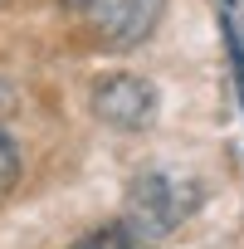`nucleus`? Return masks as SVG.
<instances>
[{
    "label": "nucleus",
    "instance_id": "f257e3e1",
    "mask_svg": "<svg viewBox=\"0 0 244 249\" xmlns=\"http://www.w3.org/2000/svg\"><path fill=\"white\" fill-rule=\"evenodd\" d=\"M103 49H137L157 35L166 0H69Z\"/></svg>",
    "mask_w": 244,
    "mask_h": 249
},
{
    "label": "nucleus",
    "instance_id": "f03ea898",
    "mask_svg": "<svg viewBox=\"0 0 244 249\" xmlns=\"http://www.w3.org/2000/svg\"><path fill=\"white\" fill-rule=\"evenodd\" d=\"M191 210H195V191H191V186H176V181L161 176V171L137 176L132 191H127V225H132L142 239L176 230Z\"/></svg>",
    "mask_w": 244,
    "mask_h": 249
},
{
    "label": "nucleus",
    "instance_id": "7ed1b4c3",
    "mask_svg": "<svg viewBox=\"0 0 244 249\" xmlns=\"http://www.w3.org/2000/svg\"><path fill=\"white\" fill-rule=\"evenodd\" d=\"M88 103H93V117L117 132H142L157 117V88L137 73H103Z\"/></svg>",
    "mask_w": 244,
    "mask_h": 249
},
{
    "label": "nucleus",
    "instance_id": "20e7f679",
    "mask_svg": "<svg viewBox=\"0 0 244 249\" xmlns=\"http://www.w3.org/2000/svg\"><path fill=\"white\" fill-rule=\"evenodd\" d=\"M73 249H147V244L132 225H107V230H93L88 239H78Z\"/></svg>",
    "mask_w": 244,
    "mask_h": 249
},
{
    "label": "nucleus",
    "instance_id": "39448f33",
    "mask_svg": "<svg viewBox=\"0 0 244 249\" xmlns=\"http://www.w3.org/2000/svg\"><path fill=\"white\" fill-rule=\"evenodd\" d=\"M15 181H20V147L10 132H0V196H10Z\"/></svg>",
    "mask_w": 244,
    "mask_h": 249
},
{
    "label": "nucleus",
    "instance_id": "423d86ee",
    "mask_svg": "<svg viewBox=\"0 0 244 249\" xmlns=\"http://www.w3.org/2000/svg\"><path fill=\"white\" fill-rule=\"evenodd\" d=\"M229 59H234V78H239V103H244V49H239V39L229 35Z\"/></svg>",
    "mask_w": 244,
    "mask_h": 249
}]
</instances>
